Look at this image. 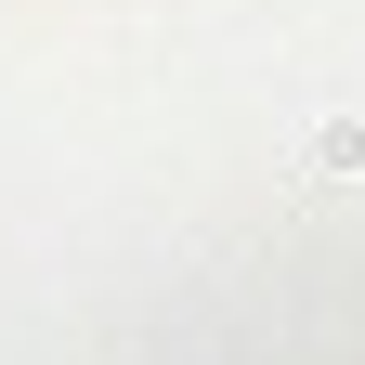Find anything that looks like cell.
Segmentation results:
<instances>
[{"label": "cell", "instance_id": "6da1fadb", "mask_svg": "<svg viewBox=\"0 0 365 365\" xmlns=\"http://www.w3.org/2000/svg\"><path fill=\"white\" fill-rule=\"evenodd\" d=\"M339 170H365V118H327V130H313V182H339Z\"/></svg>", "mask_w": 365, "mask_h": 365}]
</instances>
